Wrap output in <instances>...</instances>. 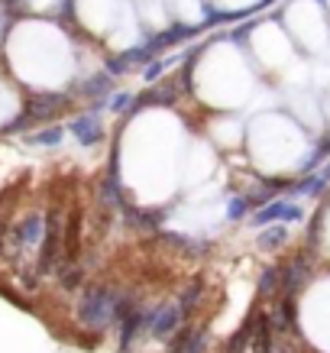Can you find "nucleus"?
Returning <instances> with one entry per match:
<instances>
[{"instance_id":"nucleus-13","label":"nucleus","mask_w":330,"mask_h":353,"mask_svg":"<svg viewBox=\"0 0 330 353\" xmlns=\"http://www.w3.org/2000/svg\"><path fill=\"white\" fill-rule=\"evenodd\" d=\"M253 211H256V201H253V194H230L227 198V221H243L246 214L253 217Z\"/></svg>"},{"instance_id":"nucleus-5","label":"nucleus","mask_w":330,"mask_h":353,"mask_svg":"<svg viewBox=\"0 0 330 353\" xmlns=\"http://www.w3.org/2000/svg\"><path fill=\"white\" fill-rule=\"evenodd\" d=\"M305 217V208L291 198H272L262 208L253 211V224L256 227H269V224H298Z\"/></svg>"},{"instance_id":"nucleus-8","label":"nucleus","mask_w":330,"mask_h":353,"mask_svg":"<svg viewBox=\"0 0 330 353\" xmlns=\"http://www.w3.org/2000/svg\"><path fill=\"white\" fill-rule=\"evenodd\" d=\"M204 295H207V282H204L201 276H194V279H188V282H181V285H178V292H175V301H178L181 314H185L188 321H194V314L201 311Z\"/></svg>"},{"instance_id":"nucleus-2","label":"nucleus","mask_w":330,"mask_h":353,"mask_svg":"<svg viewBox=\"0 0 330 353\" xmlns=\"http://www.w3.org/2000/svg\"><path fill=\"white\" fill-rule=\"evenodd\" d=\"M68 108H72V97L68 94H32L23 104L20 114L7 127H0V133H23V130H30V127L39 130L45 123H52L55 117H62Z\"/></svg>"},{"instance_id":"nucleus-4","label":"nucleus","mask_w":330,"mask_h":353,"mask_svg":"<svg viewBox=\"0 0 330 353\" xmlns=\"http://www.w3.org/2000/svg\"><path fill=\"white\" fill-rule=\"evenodd\" d=\"M311 256L314 253H295V256H285L278 263V276H282V295H291L298 299V292L308 289V282L314 279V266H311Z\"/></svg>"},{"instance_id":"nucleus-14","label":"nucleus","mask_w":330,"mask_h":353,"mask_svg":"<svg viewBox=\"0 0 330 353\" xmlns=\"http://www.w3.org/2000/svg\"><path fill=\"white\" fill-rule=\"evenodd\" d=\"M107 108L114 110V114H123V110L133 114V110H136V94H133V91H117V94H110V104H107Z\"/></svg>"},{"instance_id":"nucleus-11","label":"nucleus","mask_w":330,"mask_h":353,"mask_svg":"<svg viewBox=\"0 0 330 353\" xmlns=\"http://www.w3.org/2000/svg\"><path fill=\"white\" fill-rule=\"evenodd\" d=\"M278 295H282V276H278V263H272V266H266L259 272V279H256V301L266 305V301L278 299Z\"/></svg>"},{"instance_id":"nucleus-12","label":"nucleus","mask_w":330,"mask_h":353,"mask_svg":"<svg viewBox=\"0 0 330 353\" xmlns=\"http://www.w3.org/2000/svg\"><path fill=\"white\" fill-rule=\"evenodd\" d=\"M65 139V127H39L36 133L26 137L30 146H39V150H55V146H62Z\"/></svg>"},{"instance_id":"nucleus-6","label":"nucleus","mask_w":330,"mask_h":353,"mask_svg":"<svg viewBox=\"0 0 330 353\" xmlns=\"http://www.w3.org/2000/svg\"><path fill=\"white\" fill-rule=\"evenodd\" d=\"M207 343H211L207 327L198 321H188L181 324V331L169 341V353H207Z\"/></svg>"},{"instance_id":"nucleus-1","label":"nucleus","mask_w":330,"mask_h":353,"mask_svg":"<svg viewBox=\"0 0 330 353\" xmlns=\"http://www.w3.org/2000/svg\"><path fill=\"white\" fill-rule=\"evenodd\" d=\"M123 299V289H117L107 279H91L75 305V318L81 327L94 334H104L107 327H117V308Z\"/></svg>"},{"instance_id":"nucleus-9","label":"nucleus","mask_w":330,"mask_h":353,"mask_svg":"<svg viewBox=\"0 0 330 353\" xmlns=\"http://www.w3.org/2000/svg\"><path fill=\"white\" fill-rule=\"evenodd\" d=\"M81 97H87L91 104H101V101H110L114 94V75H107V72H97V75L85 78L81 85L75 88Z\"/></svg>"},{"instance_id":"nucleus-7","label":"nucleus","mask_w":330,"mask_h":353,"mask_svg":"<svg viewBox=\"0 0 330 353\" xmlns=\"http://www.w3.org/2000/svg\"><path fill=\"white\" fill-rule=\"evenodd\" d=\"M68 133L75 137V143L81 146H101V139H104V120L97 110H85V114H78L72 123H68Z\"/></svg>"},{"instance_id":"nucleus-15","label":"nucleus","mask_w":330,"mask_h":353,"mask_svg":"<svg viewBox=\"0 0 330 353\" xmlns=\"http://www.w3.org/2000/svg\"><path fill=\"white\" fill-rule=\"evenodd\" d=\"M165 68V62H152V65H146V81H159V72Z\"/></svg>"},{"instance_id":"nucleus-3","label":"nucleus","mask_w":330,"mask_h":353,"mask_svg":"<svg viewBox=\"0 0 330 353\" xmlns=\"http://www.w3.org/2000/svg\"><path fill=\"white\" fill-rule=\"evenodd\" d=\"M181 324H188V318L181 314L175 299L146 308V337H152V341H172L181 331Z\"/></svg>"},{"instance_id":"nucleus-10","label":"nucleus","mask_w":330,"mask_h":353,"mask_svg":"<svg viewBox=\"0 0 330 353\" xmlns=\"http://www.w3.org/2000/svg\"><path fill=\"white\" fill-rule=\"evenodd\" d=\"M288 240H291L288 224H269L256 234V250H262V253H282V246H285Z\"/></svg>"}]
</instances>
